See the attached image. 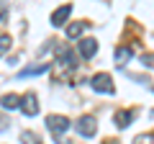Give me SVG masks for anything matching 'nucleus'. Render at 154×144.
<instances>
[{"label": "nucleus", "instance_id": "obj_14", "mask_svg": "<svg viewBox=\"0 0 154 144\" xmlns=\"http://www.w3.org/2000/svg\"><path fill=\"white\" fill-rule=\"evenodd\" d=\"M8 49H11V36L8 33H0V57L5 54Z\"/></svg>", "mask_w": 154, "mask_h": 144}, {"label": "nucleus", "instance_id": "obj_18", "mask_svg": "<svg viewBox=\"0 0 154 144\" xmlns=\"http://www.w3.org/2000/svg\"><path fill=\"white\" fill-rule=\"evenodd\" d=\"M5 126H8V118H5V116H0V131H3Z\"/></svg>", "mask_w": 154, "mask_h": 144}, {"label": "nucleus", "instance_id": "obj_1", "mask_svg": "<svg viewBox=\"0 0 154 144\" xmlns=\"http://www.w3.org/2000/svg\"><path fill=\"white\" fill-rule=\"evenodd\" d=\"M57 67L64 70V72H72L77 67V59H75V54H72L69 46H64V44L57 46Z\"/></svg>", "mask_w": 154, "mask_h": 144}, {"label": "nucleus", "instance_id": "obj_15", "mask_svg": "<svg viewBox=\"0 0 154 144\" xmlns=\"http://www.w3.org/2000/svg\"><path fill=\"white\" fill-rule=\"evenodd\" d=\"M134 144H154V134H139Z\"/></svg>", "mask_w": 154, "mask_h": 144}, {"label": "nucleus", "instance_id": "obj_8", "mask_svg": "<svg viewBox=\"0 0 154 144\" xmlns=\"http://www.w3.org/2000/svg\"><path fill=\"white\" fill-rule=\"evenodd\" d=\"M80 54H82L85 59H93V57L98 54V41L95 39H82L80 41Z\"/></svg>", "mask_w": 154, "mask_h": 144}, {"label": "nucleus", "instance_id": "obj_17", "mask_svg": "<svg viewBox=\"0 0 154 144\" xmlns=\"http://www.w3.org/2000/svg\"><path fill=\"white\" fill-rule=\"evenodd\" d=\"M5 13H8V11H5V5L0 3V21H5Z\"/></svg>", "mask_w": 154, "mask_h": 144}, {"label": "nucleus", "instance_id": "obj_6", "mask_svg": "<svg viewBox=\"0 0 154 144\" xmlns=\"http://www.w3.org/2000/svg\"><path fill=\"white\" fill-rule=\"evenodd\" d=\"M72 16V5H62V8H57L54 13H51V26H64L67 23V18Z\"/></svg>", "mask_w": 154, "mask_h": 144}, {"label": "nucleus", "instance_id": "obj_16", "mask_svg": "<svg viewBox=\"0 0 154 144\" xmlns=\"http://www.w3.org/2000/svg\"><path fill=\"white\" fill-rule=\"evenodd\" d=\"M141 62H144L146 67H154V54H144V57H141Z\"/></svg>", "mask_w": 154, "mask_h": 144}, {"label": "nucleus", "instance_id": "obj_4", "mask_svg": "<svg viewBox=\"0 0 154 144\" xmlns=\"http://www.w3.org/2000/svg\"><path fill=\"white\" fill-rule=\"evenodd\" d=\"M75 129H77V134H82V136H88V139L95 136V131H98L93 116H80V118H77V124H75Z\"/></svg>", "mask_w": 154, "mask_h": 144}, {"label": "nucleus", "instance_id": "obj_2", "mask_svg": "<svg viewBox=\"0 0 154 144\" xmlns=\"http://www.w3.org/2000/svg\"><path fill=\"white\" fill-rule=\"evenodd\" d=\"M46 129H49L54 136H62V134L69 129V118H67V116H59V113H54V116L46 118Z\"/></svg>", "mask_w": 154, "mask_h": 144}, {"label": "nucleus", "instance_id": "obj_10", "mask_svg": "<svg viewBox=\"0 0 154 144\" xmlns=\"http://www.w3.org/2000/svg\"><path fill=\"white\" fill-rule=\"evenodd\" d=\"M85 26H88L85 21L69 23V26H67V36H69V39H80V36H82V31H85Z\"/></svg>", "mask_w": 154, "mask_h": 144}, {"label": "nucleus", "instance_id": "obj_5", "mask_svg": "<svg viewBox=\"0 0 154 144\" xmlns=\"http://www.w3.org/2000/svg\"><path fill=\"white\" fill-rule=\"evenodd\" d=\"M21 111H23V116H28V118L38 113V103H36V95L33 93H26L21 98Z\"/></svg>", "mask_w": 154, "mask_h": 144}, {"label": "nucleus", "instance_id": "obj_11", "mask_svg": "<svg viewBox=\"0 0 154 144\" xmlns=\"http://www.w3.org/2000/svg\"><path fill=\"white\" fill-rule=\"evenodd\" d=\"M131 118H134L131 111H118V113H116V126H118V129H126L128 124H131Z\"/></svg>", "mask_w": 154, "mask_h": 144}, {"label": "nucleus", "instance_id": "obj_12", "mask_svg": "<svg viewBox=\"0 0 154 144\" xmlns=\"http://www.w3.org/2000/svg\"><path fill=\"white\" fill-rule=\"evenodd\" d=\"M131 54L134 52L128 49V46H118V49H116V62H118V64H126V62L131 59Z\"/></svg>", "mask_w": 154, "mask_h": 144}, {"label": "nucleus", "instance_id": "obj_3", "mask_svg": "<svg viewBox=\"0 0 154 144\" xmlns=\"http://www.w3.org/2000/svg\"><path fill=\"white\" fill-rule=\"evenodd\" d=\"M90 85H93V90H98V93H113V77L110 75H105V72H100V75H95L93 80H90Z\"/></svg>", "mask_w": 154, "mask_h": 144}, {"label": "nucleus", "instance_id": "obj_7", "mask_svg": "<svg viewBox=\"0 0 154 144\" xmlns=\"http://www.w3.org/2000/svg\"><path fill=\"white\" fill-rule=\"evenodd\" d=\"M51 70V62H44V64H33V67H26V70L18 72V77H36V75H44V72Z\"/></svg>", "mask_w": 154, "mask_h": 144}, {"label": "nucleus", "instance_id": "obj_13", "mask_svg": "<svg viewBox=\"0 0 154 144\" xmlns=\"http://www.w3.org/2000/svg\"><path fill=\"white\" fill-rule=\"evenodd\" d=\"M21 142L23 144H41V139H38V134H33V131H23L21 134Z\"/></svg>", "mask_w": 154, "mask_h": 144}, {"label": "nucleus", "instance_id": "obj_9", "mask_svg": "<svg viewBox=\"0 0 154 144\" xmlns=\"http://www.w3.org/2000/svg\"><path fill=\"white\" fill-rule=\"evenodd\" d=\"M0 105H3V108H5V111H16V108H21V98H18V95H3V98H0Z\"/></svg>", "mask_w": 154, "mask_h": 144}]
</instances>
